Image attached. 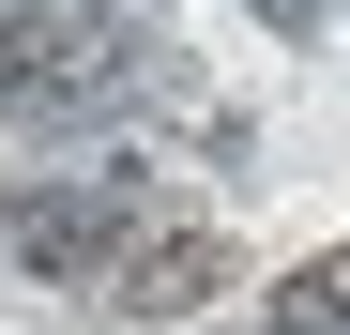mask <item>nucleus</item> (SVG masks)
I'll use <instances>...</instances> for the list:
<instances>
[{
  "instance_id": "f257e3e1",
  "label": "nucleus",
  "mask_w": 350,
  "mask_h": 335,
  "mask_svg": "<svg viewBox=\"0 0 350 335\" xmlns=\"http://www.w3.org/2000/svg\"><path fill=\"white\" fill-rule=\"evenodd\" d=\"M152 229V183L137 168H92V183H16L0 198V244H16L31 274H92V259H122Z\"/></svg>"
},
{
  "instance_id": "f03ea898",
  "label": "nucleus",
  "mask_w": 350,
  "mask_h": 335,
  "mask_svg": "<svg viewBox=\"0 0 350 335\" xmlns=\"http://www.w3.org/2000/svg\"><path fill=\"white\" fill-rule=\"evenodd\" d=\"M228 274H244V259H228V229H137L122 259H107V290H122L137 320H198Z\"/></svg>"
},
{
  "instance_id": "7ed1b4c3",
  "label": "nucleus",
  "mask_w": 350,
  "mask_h": 335,
  "mask_svg": "<svg viewBox=\"0 0 350 335\" xmlns=\"http://www.w3.org/2000/svg\"><path fill=\"white\" fill-rule=\"evenodd\" d=\"M274 320H289V335H350V244H320V259H289V290H274Z\"/></svg>"
}]
</instances>
